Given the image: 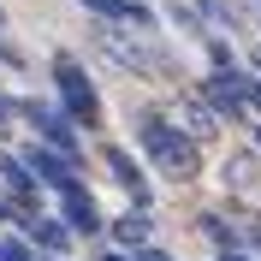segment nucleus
<instances>
[{
	"label": "nucleus",
	"mask_w": 261,
	"mask_h": 261,
	"mask_svg": "<svg viewBox=\"0 0 261 261\" xmlns=\"http://www.w3.org/2000/svg\"><path fill=\"white\" fill-rule=\"evenodd\" d=\"M137 143L166 178H196V137L178 125V119H161V113H143L137 119Z\"/></svg>",
	"instance_id": "nucleus-1"
},
{
	"label": "nucleus",
	"mask_w": 261,
	"mask_h": 261,
	"mask_svg": "<svg viewBox=\"0 0 261 261\" xmlns=\"http://www.w3.org/2000/svg\"><path fill=\"white\" fill-rule=\"evenodd\" d=\"M54 89H60V107L77 119V125H89V130L101 125V95H95L89 71H83L71 54H60V60H54Z\"/></svg>",
	"instance_id": "nucleus-2"
},
{
	"label": "nucleus",
	"mask_w": 261,
	"mask_h": 261,
	"mask_svg": "<svg viewBox=\"0 0 261 261\" xmlns=\"http://www.w3.org/2000/svg\"><path fill=\"white\" fill-rule=\"evenodd\" d=\"M119 30H125V24H107V30L95 36V48L107 54L119 71H161V65H166V54H161V48H148V42H130V36H119Z\"/></svg>",
	"instance_id": "nucleus-3"
},
{
	"label": "nucleus",
	"mask_w": 261,
	"mask_h": 261,
	"mask_svg": "<svg viewBox=\"0 0 261 261\" xmlns=\"http://www.w3.org/2000/svg\"><path fill=\"white\" fill-rule=\"evenodd\" d=\"M18 113L30 119L36 125V137H42V143H54V148H65V154H71V161H77V119L65 113V107H42V101H24V107H18Z\"/></svg>",
	"instance_id": "nucleus-4"
},
{
	"label": "nucleus",
	"mask_w": 261,
	"mask_h": 261,
	"mask_svg": "<svg viewBox=\"0 0 261 261\" xmlns=\"http://www.w3.org/2000/svg\"><path fill=\"white\" fill-rule=\"evenodd\" d=\"M24 161H30V172H36V184H48V190H65V184H77V161L65 154V148H54V143H42L36 137L30 148H24Z\"/></svg>",
	"instance_id": "nucleus-5"
},
{
	"label": "nucleus",
	"mask_w": 261,
	"mask_h": 261,
	"mask_svg": "<svg viewBox=\"0 0 261 261\" xmlns=\"http://www.w3.org/2000/svg\"><path fill=\"white\" fill-rule=\"evenodd\" d=\"M83 12H95L101 24H130V30H148L154 24V12H148L143 0H77Z\"/></svg>",
	"instance_id": "nucleus-6"
},
{
	"label": "nucleus",
	"mask_w": 261,
	"mask_h": 261,
	"mask_svg": "<svg viewBox=\"0 0 261 261\" xmlns=\"http://www.w3.org/2000/svg\"><path fill=\"white\" fill-rule=\"evenodd\" d=\"M60 208H65V226L71 231H101V208H95V196L83 190V184H65Z\"/></svg>",
	"instance_id": "nucleus-7"
},
{
	"label": "nucleus",
	"mask_w": 261,
	"mask_h": 261,
	"mask_svg": "<svg viewBox=\"0 0 261 261\" xmlns=\"http://www.w3.org/2000/svg\"><path fill=\"white\" fill-rule=\"evenodd\" d=\"M178 125L190 130L196 143H208L214 130H220V113H214V101H208V95H184V107H178Z\"/></svg>",
	"instance_id": "nucleus-8"
},
{
	"label": "nucleus",
	"mask_w": 261,
	"mask_h": 261,
	"mask_svg": "<svg viewBox=\"0 0 261 261\" xmlns=\"http://www.w3.org/2000/svg\"><path fill=\"white\" fill-rule=\"evenodd\" d=\"M107 166H113V178L125 184L130 196H137V208H148V178H143V166L130 161L125 148H107Z\"/></svg>",
	"instance_id": "nucleus-9"
},
{
	"label": "nucleus",
	"mask_w": 261,
	"mask_h": 261,
	"mask_svg": "<svg viewBox=\"0 0 261 261\" xmlns=\"http://www.w3.org/2000/svg\"><path fill=\"white\" fill-rule=\"evenodd\" d=\"M0 178H6V190H18V196L36 190V172H30V161H24V154H0Z\"/></svg>",
	"instance_id": "nucleus-10"
},
{
	"label": "nucleus",
	"mask_w": 261,
	"mask_h": 261,
	"mask_svg": "<svg viewBox=\"0 0 261 261\" xmlns=\"http://www.w3.org/2000/svg\"><path fill=\"white\" fill-rule=\"evenodd\" d=\"M30 238H36L42 249H54V255H60V249L71 244V231H65L60 220H30Z\"/></svg>",
	"instance_id": "nucleus-11"
},
{
	"label": "nucleus",
	"mask_w": 261,
	"mask_h": 261,
	"mask_svg": "<svg viewBox=\"0 0 261 261\" xmlns=\"http://www.w3.org/2000/svg\"><path fill=\"white\" fill-rule=\"evenodd\" d=\"M113 238H119V244H143V238H148V220H143V214H125V220L113 226Z\"/></svg>",
	"instance_id": "nucleus-12"
},
{
	"label": "nucleus",
	"mask_w": 261,
	"mask_h": 261,
	"mask_svg": "<svg viewBox=\"0 0 261 261\" xmlns=\"http://www.w3.org/2000/svg\"><path fill=\"white\" fill-rule=\"evenodd\" d=\"M0 261H30V249L18 244V238H6V244H0Z\"/></svg>",
	"instance_id": "nucleus-13"
},
{
	"label": "nucleus",
	"mask_w": 261,
	"mask_h": 261,
	"mask_svg": "<svg viewBox=\"0 0 261 261\" xmlns=\"http://www.w3.org/2000/svg\"><path fill=\"white\" fill-rule=\"evenodd\" d=\"M101 261H125V255H119V249H107V255H101Z\"/></svg>",
	"instance_id": "nucleus-14"
},
{
	"label": "nucleus",
	"mask_w": 261,
	"mask_h": 261,
	"mask_svg": "<svg viewBox=\"0 0 261 261\" xmlns=\"http://www.w3.org/2000/svg\"><path fill=\"white\" fill-rule=\"evenodd\" d=\"M6 107H12V101H6V95H0V119H6Z\"/></svg>",
	"instance_id": "nucleus-15"
},
{
	"label": "nucleus",
	"mask_w": 261,
	"mask_h": 261,
	"mask_svg": "<svg viewBox=\"0 0 261 261\" xmlns=\"http://www.w3.org/2000/svg\"><path fill=\"white\" fill-rule=\"evenodd\" d=\"M220 261H244V255H231V249H226V255H220Z\"/></svg>",
	"instance_id": "nucleus-16"
},
{
	"label": "nucleus",
	"mask_w": 261,
	"mask_h": 261,
	"mask_svg": "<svg viewBox=\"0 0 261 261\" xmlns=\"http://www.w3.org/2000/svg\"><path fill=\"white\" fill-rule=\"evenodd\" d=\"M0 18H6V12H0Z\"/></svg>",
	"instance_id": "nucleus-17"
}]
</instances>
